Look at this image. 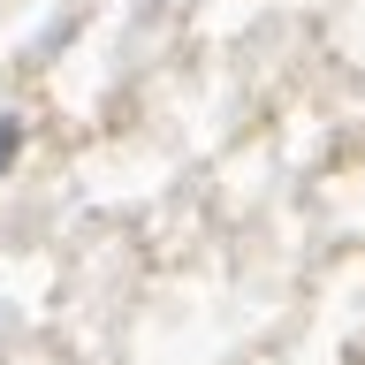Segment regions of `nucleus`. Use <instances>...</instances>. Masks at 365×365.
I'll return each mask as SVG.
<instances>
[{
  "mask_svg": "<svg viewBox=\"0 0 365 365\" xmlns=\"http://www.w3.org/2000/svg\"><path fill=\"white\" fill-rule=\"evenodd\" d=\"M23 153V122H16V114H0V175H8V160H16Z\"/></svg>",
  "mask_w": 365,
  "mask_h": 365,
  "instance_id": "f257e3e1",
  "label": "nucleus"
}]
</instances>
